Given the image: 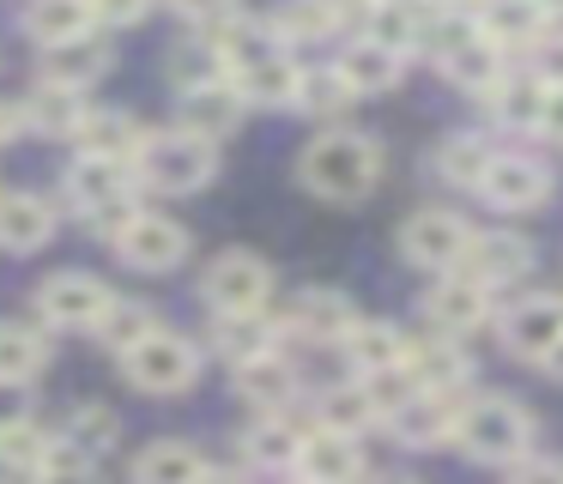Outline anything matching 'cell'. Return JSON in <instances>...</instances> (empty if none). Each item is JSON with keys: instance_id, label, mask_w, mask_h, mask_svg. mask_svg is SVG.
I'll use <instances>...</instances> for the list:
<instances>
[{"instance_id": "44", "label": "cell", "mask_w": 563, "mask_h": 484, "mask_svg": "<svg viewBox=\"0 0 563 484\" xmlns=\"http://www.w3.org/2000/svg\"><path fill=\"white\" fill-rule=\"evenodd\" d=\"M539 55H533V73L545 85H563V43H533Z\"/></svg>"}, {"instance_id": "47", "label": "cell", "mask_w": 563, "mask_h": 484, "mask_svg": "<svg viewBox=\"0 0 563 484\" xmlns=\"http://www.w3.org/2000/svg\"><path fill=\"white\" fill-rule=\"evenodd\" d=\"M25 128V103H13V97H0V145H13V133Z\"/></svg>"}, {"instance_id": "49", "label": "cell", "mask_w": 563, "mask_h": 484, "mask_svg": "<svg viewBox=\"0 0 563 484\" xmlns=\"http://www.w3.org/2000/svg\"><path fill=\"white\" fill-rule=\"evenodd\" d=\"M195 484H243V479H231V472H212V466H207V472H200Z\"/></svg>"}, {"instance_id": "31", "label": "cell", "mask_w": 563, "mask_h": 484, "mask_svg": "<svg viewBox=\"0 0 563 484\" xmlns=\"http://www.w3.org/2000/svg\"><path fill=\"white\" fill-rule=\"evenodd\" d=\"M91 333H98V345H103V351L128 358V351H134L140 339L158 333V315H152L146 302H122V297H115V302H110V315H103V321L91 327Z\"/></svg>"}, {"instance_id": "3", "label": "cell", "mask_w": 563, "mask_h": 484, "mask_svg": "<svg viewBox=\"0 0 563 484\" xmlns=\"http://www.w3.org/2000/svg\"><path fill=\"white\" fill-rule=\"evenodd\" d=\"M454 442L466 448L473 460H485V466H509V460H521L527 448H533V418H527L515 399H473V406H461V418H454Z\"/></svg>"}, {"instance_id": "36", "label": "cell", "mask_w": 563, "mask_h": 484, "mask_svg": "<svg viewBox=\"0 0 563 484\" xmlns=\"http://www.w3.org/2000/svg\"><path fill=\"white\" fill-rule=\"evenodd\" d=\"M345 103H352V91H345V79L333 67L297 79V109H303V116H340Z\"/></svg>"}, {"instance_id": "22", "label": "cell", "mask_w": 563, "mask_h": 484, "mask_svg": "<svg viewBox=\"0 0 563 484\" xmlns=\"http://www.w3.org/2000/svg\"><path fill=\"white\" fill-rule=\"evenodd\" d=\"M400 61L406 55H394V48H382V43H369V36H364V43L345 48L333 73L345 79V91H352V97H376V91H388V85H400Z\"/></svg>"}, {"instance_id": "46", "label": "cell", "mask_w": 563, "mask_h": 484, "mask_svg": "<svg viewBox=\"0 0 563 484\" xmlns=\"http://www.w3.org/2000/svg\"><path fill=\"white\" fill-rule=\"evenodd\" d=\"M37 484H98V472H86V466H43Z\"/></svg>"}, {"instance_id": "11", "label": "cell", "mask_w": 563, "mask_h": 484, "mask_svg": "<svg viewBox=\"0 0 563 484\" xmlns=\"http://www.w3.org/2000/svg\"><path fill=\"white\" fill-rule=\"evenodd\" d=\"M424 321L437 327V333H449V339L473 333V327L490 321V290L473 285L466 273H442L437 285L424 290Z\"/></svg>"}, {"instance_id": "42", "label": "cell", "mask_w": 563, "mask_h": 484, "mask_svg": "<svg viewBox=\"0 0 563 484\" xmlns=\"http://www.w3.org/2000/svg\"><path fill=\"white\" fill-rule=\"evenodd\" d=\"M146 7H152V0H86V12H91V19H103V24H134Z\"/></svg>"}, {"instance_id": "48", "label": "cell", "mask_w": 563, "mask_h": 484, "mask_svg": "<svg viewBox=\"0 0 563 484\" xmlns=\"http://www.w3.org/2000/svg\"><path fill=\"white\" fill-rule=\"evenodd\" d=\"M539 370H545V375H558V382H563V339L545 351V358H539Z\"/></svg>"}, {"instance_id": "4", "label": "cell", "mask_w": 563, "mask_h": 484, "mask_svg": "<svg viewBox=\"0 0 563 484\" xmlns=\"http://www.w3.org/2000/svg\"><path fill=\"white\" fill-rule=\"evenodd\" d=\"M62 188H67V200L79 206L86 224H110L115 230L128 212H134L140 176H134V164H122V157H74L67 176H62Z\"/></svg>"}, {"instance_id": "13", "label": "cell", "mask_w": 563, "mask_h": 484, "mask_svg": "<svg viewBox=\"0 0 563 484\" xmlns=\"http://www.w3.org/2000/svg\"><path fill=\"white\" fill-rule=\"evenodd\" d=\"M454 273H466L473 285H485V290L490 285H509V278L533 273V242L515 237V230H485V237L466 242V254H461Z\"/></svg>"}, {"instance_id": "26", "label": "cell", "mask_w": 563, "mask_h": 484, "mask_svg": "<svg viewBox=\"0 0 563 484\" xmlns=\"http://www.w3.org/2000/svg\"><path fill=\"white\" fill-rule=\"evenodd\" d=\"M490 109H497L509 128H539V109H545V79H539L533 67L527 73H497V85H490Z\"/></svg>"}, {"instance_id": "16", "label": "cell", "mask_w": 563, "mask_h": 484, "mask_svg": "<svg viewBox=\"0 0 563 484\" xmlns=\"http://www.w3.org/2000/svg\"><path fill=\"white\" fill-rule=\"evenodd\" d=\"M558 339H563V297H527L503 315V345H509L515 358L539 363Z\"/></svg>"}, {"instance_id": "27", "label": "cell", "mask_w": 563, "mask_h": 484, "mask_svg": "<svg viewBox=\"0 0 563 484\" xmlns=\"http://www.w3.org/2000/svg\"><path fill=\"white\" fill-rule=\"evenodd\" d=\"M207 472V454L188 442H152L134 460V484H195Z\"/></svg>"}, {"instance_id": "17", "label": "cell", "mask_w": 563, "mask_h": 484, "mask_svg": "<svg viewBox=\"0 0 563 484\" xmlns=\"http://www.w3.org/2000/svg\"><path fill=\"white\" fill-rule=\"evenodd\" d=\"M406 375H412L418 387H430V394H454V387H466L473 363H466V351L454 345L449 333H437V339H406Z\"/></svg>"}, {"instance_id": "45", "label": "cell", "mask_w": 563, "mask_h": 484, "mask_svg": "<svg viewBox=\"0 0 563 484\" xmlns=\"http://www.w3.org/2000/svg\"><path fill=\"white\" fill-rule=\"evenodd\" d=\"M515 484H563V466L558 460H533V466L515 472Z\"/></svg>"}, {"instance_id": "40", "label": "cell", "mask_w": 563, "mask_h": 484, "mask_svg": "<svg viewBox=\"0 0 563 484\" xmlns=\"http://www.w3.org/2000/svg\"><path fill=\"white\" fill-rule=\"evenodd\" d=\"M183 19H195V24H224V19H236V7L243 0H170Z\"/></svg>"}, {"instance_id": "34", "label": "cell", "mask_w": 563, "mask_h": 484, "mask_svg": "<svg viewBox=\"0 0 563 484\" xmlns=\"http://www.w3.org/2000/svg\"><path fill=\"white\" fill-rule=\"evenodd\" d=\"M25 24L43 43H67V36H86L91 12H86V0H31Z\"/></svg>"}, {"instance_id": "24", "label": "cell", "mask_w": 563, "mask_h": 484, "mask_svg": "<svg viewBox=\"0 0 563 484\" xmlns=\"http://www.w3.org/2000/svg\"><path fill=\"white\" fill-rule=\"evenodd\" d=\"M340 345H345V358H352L357 375H382V370H400L406 363V333L388 321H357Z\"/></svg>"}, {"instance_id": "25", "label": "cell", "mask_w": 563, "mask_h": 484, "mask_svg": "<svg viewBox=\"0 0 563 484\" xmlns=\"http://www.w3.org/2000/svg\"><path fill=\"white\" fill-rule=\"evenodd\" d=\"M74 140L86 145V157H122V164H134L140 145H146V133H140L134 116H122V109H98V116L79 121Z\"/></svg>"}, {"instance_id": "15", "label": "cell", "mask_w": 563, "mask_h": 484, "mask_svg": "<svg viewBox=\"0 0 563 484\" xmlns=\"http://www.w3.org/2000/svg\"><path fill=\"white\" fill-rule=\"evenodd\" d=\"M454 394H430V387H418V394H406L400 406L388 411V430L400 436L406 448H437L454 436Z\"/></svg>"}, {"instance_id": "19", "label": "cell", "mask_w": 563, "mask_h": 484, "mask_svg": "<svg viewBox=\"0 0 563 484\" xmlns=\"http://www.w3.org/2000/svg\"><path fill=\"white\" fill-rule=\"evenodd\" d=\"M473 24H478V36H485V43L503 55V48H533L545 12H539L533 0H478Z\"/></svg>"}, {"instance_id": "30", "label": "cell", "mask_w": 563, "mask_h": 484, "mask_svg": "<svg viewBox=\"0 0 563 484\" xmlns=\"http://www.w3.org/2000/svg\"><path fill=\"white\" fill-rule=\"evenodd\" d=\"M49 363V339L25 321H0V382H31Z\"/></svg>"}, {"instance_id": "10", "label": "cell", "mask_w": 563, "mask_h": 484, "mask_svg": "<svg viewBox=\"0 0 563 484\" xmlns=\"http://www.w3.org/2000/svg\"><path fill=\"white\" fill-rule=\"evenodd\" d=\"M478 194H485L497 212H533V206L551 200V169L533 164V157H521V152H503V157H490Z\"/></svg>"}, {"instance_id": "50", "label": "cell", "mask_w": 563, "mask_h": 484, "mask_svg": "<svg viewBox=\"0 0 563 484\" xmlns=\"http://www.w3.org/2000/svg\"><path fill=\"white\" fill-rule=\"evenodd\" d=\"M539 12H545V19H563V0H533Z\"/></svg>"}, {"instance_id": "33", "label": "cell", "mask_w": 563, "mask_h": 484, "mask_svg": "<svg viewBox=\"0 0 563 484\" xmlns=\"http://www.w3.org/2000/svg\"><path fill=\"white\" fill-rule=\"evenodd\" d=\"M490 157L497 152H490L478 133H454V140L437 152V169H442V182H454V188H478L485 169H490Z\"/></svg>"}, {"instance_id": "18", "label": "cell", "mask_w": 563, "mask_h": 484, "mask_svg": "<svg viewBox=\"0 0 563 484\" xmlns=\"http://www.w3.org/2000/svg\"><path fill=\"white\" fill-rule=\"evenodd\" d=\"M110 67V43L103 36H67V43L43 48V85H67V91H86L98 85V73Z\"/></svg>"}, {"instance_id": "8", "label": "cell", "mask_w": 563, "mask_h": 484, "mask_svg": "<svg viewBox=\"0 0 563 484\" xmlns=\"http://www.w3.org/2000/svg\"><path fill=\"white\" fill-rule=\"evenodd\" d=\"M466 242H473V230H466V218L449 212V206H424V212H412L400 224V254L412 266H424V273H454Z\"/></svg>"}, {"instance_id": "28", "label": "cell", "mask_w": 563, "mask_h": 484, "mask_svg": "<svg viewBox=\"0 0 563 484\" xmlns=\"http://www.w3.org/2000/svg\"><path fill=\"white\" fill-rule=\"evenodd\" d=\"M236 394H243V399H255L261 411H279V406H291L297 375L285 370V358H279V351H267V358H255V363H243V370H236Z\"/></svg>"}, {"instance_id": "29", "label": "cell", "mask_w": 563, "mask_h": 484, "mask_svg": "<svg viewBox=\"0 0 563 484\" xmlns=\"http://www.w3.org/2000/svg\"><path fill=\"white\" fill-rule=\"evenodd\" d=\"M212 351L243 370V363H255L273 351V327L261 321V315H219V321H212Z\"/></svg>"}, {"instance_id": "23", "label": "cell", "mask_w": 563, "mask_h": 484, "mask_svg": "<svg viewBox=\"0 0 563 484\" xmlns=\"http://www.w3.org/2000/svg\"><path fill=\"white\" fill-rule=\"evenodd\" d=\"M297 79H303V73H297L285 55H261V61H249V67L231 73L236 97H243V103H267V109L297 103Z\"/></svg>"}, {"instance_id": "5", "label": "cell", "mask_w": 563, "mask_h": 484, "mask_svg": "<svg viewBox=\"0 0 563 484\" xmlns=\"http://www.w3.org/2000/svg\"><path fill=\"white\" fill-rule=\"evenodd\" d=\"M122 375H128V387H140V394H183V387H195V375H200V351L188 345L183 333H152V339H140L134 351L122 358Z\"/></svg>"}, {"instance_id": "43", "label": "cell", "mask_w": 563, "mask_h": 484, "mask_svg": "<svg viewBox=\"0 0 563 484\" xmlns=\"http://www.w3.org/2000/svg\"><path fill=\"white\" fill-rule=\"evenodd\" d=\"M539 133L563 145V85H545V109H539Z\"/></svg>"}, {"instance_id": "9", "label": "cell", "mask_w": 563, "mask_h": 484, "mask_svg": "<svg viewBox=\"0 0 563 484\" xmlns=\"http://www.w3.org/2000/svg\"><path fill=\"white\" fill-rule=\"evenodd\" d=\"M115 290L98 273H55L37 285V309L49 327H98L110 315Z\"/></svg>"}, {"instance_id": "41", "label": "cell", "mask_w": 563, "mask_h": 484, "mask_svg": "<svg viewBox=\"0 0 563 484\" xmlns=\"http://www.w3.org/2000/svg\"><path fill=\"white\" fill-rule=\"evenodd\" d=\"M19 424H31V399L19 382H0V436L19 430Z\"/></svg>"}, {"instance_id": "39", "label": "cell", "mask_w": 563, "mask_h": 484, "mask_svg": "<svg viewBox=\"0 0 563 484\" xmlns=\"http://www.w3.org/2000/svg\"><path fill=\"white\" fill-rule=\"evenodd\" d=\"M297 442H303V436H291L285 424H261V430L249 436V454H255L261 466H291V460H297Z\"/></svg>"}, {"instance_id": "21", "label": "cell", "mask_w": 563, "mask_h": 484, "mask_svg": "<svg viewBox=\"0 0 563 484\" xmlns=\"http://www.w3.org/2000/svg\"><path fill=\"white\" fill-rule=\"evenodd\" d=\"M55 230V212L43 194H0V249L7 254H31L43 249Z\"/></svg>"}, {"instance_id": "37", "label": "cell", "mask_w": 563, "mask_h": 484, "mask_svg": "<svg viewBox=\"0 0 563 484\" xmlns=\"http://www.w3.org/2000/svg\"><path fill=\"white\" fill-rule=\"evenodd\" d=\"M110 442H115V411H103V406L74 411V424H67V436H62V448H74L79 460L98 454V448H110Z\"/></svg>"}, {"instance_id": "6", "label": "cell", "mask_w": 563, "mask_h": 484, "mask_svg": "<svg viewBox=\"0 0 563 484\" xmlns=\"http://www.w3.org/2000/svg\"><path fill=\"white\" fill-rule=\"evenodd\" d=\"M267 290H273V266L261 261V254H249V249L212 254L207 273H200V297H207L219 315H261Z\"/></svg>"}, {"instance_id": "35", "label": "cell", "mask_w": 563, "mask_h": 484, "mask_svg": "<svg viewBox=\"0 0 563 484\" xmlns=\"http://www.w3.org/2000/svg\"><path fill=\"white\" fill-rule=\"evenodd\" d=\"M321 418H328V430L357 436L364 424H376L382 411H376V399L364 394V382H352V387H340V394H328V399H321Z\"/></svg>"}, {"instance_id": "7", "label": "cell", "mask_w": 563, "mask_h": 484, "mask_svg": "<svg viewBox=\"0 0 563 484\" xmlns=\"http://www.w3.org/2000/svg\"><path fill=\"white\" fill-rule=\"evenodd\" d=\"M110 242H115V254H122V266H134V273H170L188 254V230L164 212H128L122 224L110 230Z\"/></svg>"}, {"instance_id": "38", "label": "cell", "mask_w": 563, "mask_h": 484, "mask_svg": "<svg viewBox=\"0 0 563 484\" xmlns=\"http://www.w3.org/2000/svg\"><path fill=\"white\" fill-rule=\"evenodd\" d=\"M340 24V0H291L279 12V31L285 36H328Z\"/></svg>"}, {"instance_id": "20", "label": "cell", "mask_w": 563, "mask_h": 484, "mask_svg": "<svg viewBox=\"0 0 563 484\" xmlns=\"http://www.w3.org/2000/svg\"><path fill=\"white\" fill-rule=\"evenodd\" d=\"M357 327V309H352V297L345 290H328V285H309L303 297L291 302V333H303V339H321V345H340L345 333Z\"/></svg>"}, {"instance_id": "1", "label": "cell", "mask_w": 563, "mask_h": 484, "mask_svg": "<svg viewBox=\"0 0 563 484\" xmlns=\"http://www.w3.org/2000/svg\"><path fill=\"white\" fill-rule=\"evenodd\" d=\"M297 182H303L316 200H364L382 182V152L369 133H321L309 140V152L297 157Z\"/></svg>"}, {"instance_id": "14", "label": "cell", "mask_w": 563, "mask_h": 484, "mask_svg": "<svg viewBox=\"0 0 563 484\" xmlns=\"http://www.w3.org/2000/svg\"><path fill=\"white\" fill-rule=\"evenodd\" d=\"M236 121H243V97H236L231 79H200L183 91V133L219 145L236 133Z\"/></svg>"}, {"instance_id": "12", "label": "cell", "mask_w": 563, "mask_h": 484, "mask_svg": "<svg viewBox=\"0 0 563 484\" xmlns=\"http://www.w3.org/2000/svg\"><path fill=\"white\" fill-rule=\"evenodd\" d=\"M297 479L303 484H357L364 479V454H357V436L345 430H309L303 442H297Z\"/></svg>"}, {"instance_id": "2", "label": "cell", "mask_w": 563, "mask_h": 484, "mask_svg": "<svg viewBox=\"0 0 563 484\" xmlns=\"http://www.w3.org/2000/svg\"><path fill=\"white\" fill-rule=\"evenodd\" d=\"M134 176L158 194H195L219 176V145L195 140V133H183V128L146 133V145H140V157H134Z\"/></svg>"}, {"instance_id": "51", "label": "cell", "mask_w": 563, "mask_h": 484, "mask_svg": "<svg viewBox=\"0 0 563 484\" xmlns=\"http://www.w3.org/2000/svg\"><path fill=\"white\" fill-rule=\"evenodd\" d=\"M382 484H412V479H382Z\"/></svg>"}, {"instance_id": "32", "label": "cell", "mask_w": 563, "mask_h": 484, "mask_svg": "<svg viewBox=\"0 0 563 484\" xmlns=\"http://www.w3.org/2000/svg\"><path fill=\"white\" fill-rule=\"evenodd\" d=\"M25 121L43 133H79V121H86V103H79V91H67V85H37L25 103Z\"/></svg>"}]
</instances>
